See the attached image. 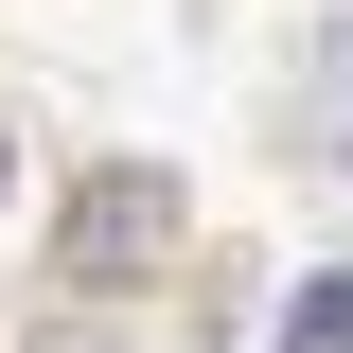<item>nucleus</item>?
<instances>
[{
    "label": "nucleus",
    "instance_id": "2",
    "mask_svg": "<svg viewBox=\"0 0 353 353\" xmlns=\"http://www.w3.org/2000/svg\"><path fill=\"white\" fill-rule=\"evenodd\" d=\"M318 88H336V159H353V18H336V53H318Z\"/></svg>",
    "mask_w": 353,
    "mask_h": 353
},
{
    "label": "nucleus",
    "instance_id": "3",
    "mask_svg": "<svg viewBox=\"0 0 353 353\" xmlns=\"http://www.w3.org/2000/svg\"><path fill=\"white\" fill-rule=\"evenodd\" d=\"M0 194H18V141H0Z\"/></svg>",
    "mask_w": 353,
    "mask_h": 353
},
{
    "label": "nucleus",
    "instance_id": "1",
    "mask_svg": "<svg viewBox=\"0 0 353 353\" xmlns=\"http://www.w3.org/2000/svg\"><path fill=\"white\" fill-rule=\"evenodd\" d=\"M159 230H176V194H159V176H88V212H71V248L106 265V248H159Z\"/></svg>",
    "mask_w": 353,
    "mask_h": 353
}]
</instances>
